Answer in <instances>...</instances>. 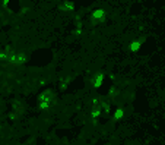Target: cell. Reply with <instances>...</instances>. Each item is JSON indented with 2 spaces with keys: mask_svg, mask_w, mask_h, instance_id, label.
<instances>
[{
  "mask_svg": "<svg viewBox=\"0 0 165 145\" xmlns=\"http://www.w3.org/2000/svg\"><path fill=\"white\" fill-rule=\"evenodd\" d=\"M0 59H4V54L3 53H0Z\"/></svg>",
  "mask_w": 165,
  "mask_h": 145,
  "instance_id": "1",
  "label": "cell"
}]
</instances>
